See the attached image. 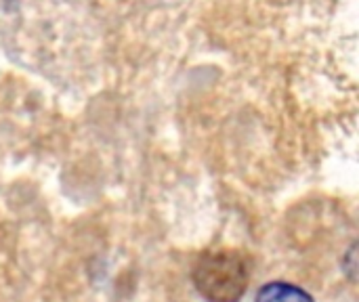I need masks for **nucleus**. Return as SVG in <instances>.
I'll list each match as a JSON object with an SVG mask.
<instances>
[{
  "label": "nucleus",
  "instance_id": "nucleus-1",
  "mask_svg": "<svg viewBox=\"0 0 359 302\" xmlns=\"http://www.w3.org/2000/svg\"><path fill=\"white\" fill-rule=\"evenodd\" d=\"M191 280L208 302H240L248 290V269L240 254L229 250L206 252L194 267Z\"/></svg>",
  "mask_w": 359,
  "mask_h": 302
},
{
  "label": "nucleus",
  "instance_id": "nucleus-2",
  "mask_svg": "<svg viewBox=\"0 0 359 302\" xmlns=\"http://www.w3.org/2000/svg\"><path fill=\"white\" fill-rule=\"evenodd\" d=\"M257 302H316L301 286L288 282H269L257 292Z\"/></svg>",
  "mask_w": 359,
  "mask_h": 302
}]
</instances>
